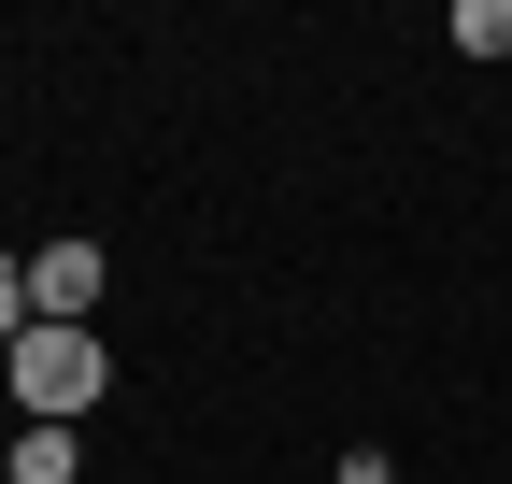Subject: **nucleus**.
Wrapping results in <instances>:
<instances>
[{
  "instance_id": "1",
  "label": "nucleus",
  "mask_w": 512,
  "mask_h": 484,
  "mask_svg": "<svg viewBox=\"0 0 512 484\" xmlns=\"http://www.w3.org/2000/svg\"><path fill=\"white\" fill-rule=\"evenodd\" d=\"M0 385H15L29 428H86L100 385H114V356H100V328H29L15 356H0Z\"/></svg>"
},
{
  "instance_id": "2",
  "label": "nucleus",
  "mask_w": 512,
  "mask_h": 484,
  "mask_svg": "<svg viewBox=\"0 0 512 484\" xmlns=\"http://www.w3.org/2000/svg\"><path fill=\"white\" fill-rule=\"evenodd\" d=\"M29 314H43V328H86V314H100V242H86V228L29 257Z\"/></svg>"
},
{
  "instance_id": "3",
  "label": "nucleus",
  "mask_w": 512,
  "mask_h": 484,
  "mask_svg": "<svg viewBox=\"0 0 512 484\" xmlns=\"http://www.w3.org/2000/svg\"><path fill=\"white\" fill-rule=\"evenodd\" d=\"M86 470V428H15V470L0 484H72Z\"/></svg>"
},
{
  "instance_id": "4",
  "label": "nucleus",
  "mask_w": 512,
  "mask_h": 484,
  "mask_svg": "<svg viewBox=\"0 0 512 484\" xmlns=\"http://www.w3.org/2000/svg\"><path fill=\"white\" fill-rule=\"evenodd\" d=\"M456 57H512V0H456Z\"/></svg>"
},
{
  "instance_id": "5",
  "label": "nucleus",
  "mask_w": 512,
  "mask_h": 484,
  "mask_svg": "<svg viewBox=\"0 0 512 484\" xmlns=\"http://www.w3.org/2000/svg\"><path fill=\"white\" fill-rule=\"evenodd\" d=\"M29 328H43V314H29V257H0V356H15Z\"/></svg>"
},
{
  "instance_id": "6",
  "label": "nucleus",
  "mask_w": 512,
  "mask_h": 484,
  "mask_svg": "<svg viewBox=\"0 0 512 484\" xmlns=\"http://www.w3.org/2000/svg\"><path fill=\"white\" fill-rule=\"evenodd\" d=\"M328 484H399V470H384V456H370V442H356V456H342V470H328Z\"/></svg>"
}]
</instances>
